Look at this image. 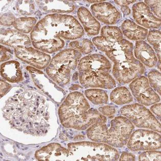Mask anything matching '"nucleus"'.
I'll return each mask as SVG.
<instances>
[{"label":"nucleus","instance_id":"f257e3e1","mask_svg":"<svg viewBox=\"0 0 161 161\" xmlns=\"http://www.w3.org/2000/svg\"><path fill=\"white\" fill-rule=\"evenodd\" d=\"M85 34L82 26L72 15L51 14L36 24L30 34L31 42L36 49L52 53L64 48L62 39L75 40Z\"/></svg>","mask_w":161,"mask_h":161},{"label":"nucleus","instance_id":"2f4dec72","mask_svg":"<svg viewBox=\"0 0 161 161\" xmlns=\"http://www.w3.org/2000/svg\"><path fill=\"white\" fill-rule=\"evenodd\" d=\"M8 52V50L6 48L1 46V62L9 60L11 58V54Z\"/></svg>","mask_w":161,"mask_h":161},{"label":"nucleus","instance_id":"20e7f679","mask_svg":"<svg viewBox=\"0 0 161 161\" xmlns=\"http://www.w3.org/2000/svg\"><path fill=\"white\" fill-rule=\"evenodd\" d=\"M134 45L125 39L116 42L105 54L114 63L112 73L121 85L131 82L145 71L142 63L134 57Z\"/></svg>","mask_w":161,"mask_h":161},{"label":"nucleus","instance_id":"6e6552de","mask_svg":"<svg viewBox=\"0 0 161 161\" xmlns=\"http://www.w3.org/2000/svg\"><path fill=\"white\" fill-rule=\"evenodd\" d=\"M68 146L71 160L116 161L119 158V153L116 149L103 143L76 142Z\"/></svg>","mask_w":161,"mask_h":161},{"label":"nucleus","instance_id":"a211bd4d","mask_svg":"<svg viewBox=\"0 0 161 161\" xmlns=\"http://www.w3.org/2000/svg\"><path fill=\"white\" fill-rule=\"evenodd\" d=\"M77 15L88 36H95L99 33L101 25L89 10L85 7H79Z\"/></svg>","mask_w":161,"mask_h":161},{"label":"nucleus","instance_id":"4be33fe9","mask_svg":"<svg viewBox=\"0 0 161 161\" xmlns=\"http://www.w3.org/2000/svg\"><path fill=\"white\" fill-rule=\"evenodd\" d=\"M85 94L86 98L95 105L107 104L108 101L107 92L102 89H87L85 91Z\"/></svg>","mask_w":161,"mask_h":161},{"label":"nucleus","instance_id":"7c9ffc66","mask_svg":"<svg viewBox=\"0 0 161 161\" xmlns=\"http://www.w3.org/2000/svg\"><path fill=\"white\" fill-rule=\"evenodd\" d=\"M15 17L11 14H4L3 16L2 15L1 18V25H5V26H10L13 25L14 22L15 21Z\"/></svg>","mask_w":161,"mask_h":161},{"label":"nucleus","instance_id":"f8f14e48","mask_svg":"<svg viewBox=\"0 0 161 161\" xmlns=\"http://www.w3.org/2000/svg\"><path fill=\"white\" fill-rule=\"evenodd\" d=\"M14 52L19 59L41 70L47 68L51 60L49 55L30 47L15 48Z\"/></svg>","mask_w":161,"mask_h":161},{"label":"nucleus","instance_id":"1a4fd4ad","mask_svg":"<svg viewBox=\"0 0 161 161\" xmlns=\"http://www.w3.org/2000/svg\"><path fill=\"white\" fill-rule=\"evenodd\" d=\"M120 111L122 115L127 118L136 127L161 132L160 122L144 105L131 104L122 107Z\"/></svg>","mask_w":161,"mask_h":161},{"label":"nucleus","instance_id":"ddd939ff","mask_svg":"<svg viewBox=\"0 0 161 161\" xmlns=\"http://www.w3.org/2000/svg\"><path fill=\"white\" fill-rule=\"evenodd\" d=\"M132 16L138 25L150 29L160 28L161 19L156 17L144 2L135 3L132 6Z\"/></svg>","mask_w":161,"mask_h":161},{"label":"nucleus","instance_id":"a878e982","mask_svg":"<svg viewBox=\"0 0 161 161\" xmlns=\"http://www.w3.org/2000/svg\"><path fill=\"white\" fill-rule=\"evenodd\" d=\"M148 78L150 86L161 95V73L157 70H152L148 74Z\"/></svg>","mask_w":161,"mask_h":161},{"label":"nucleus","instance_id":"9d476101","mask_svg":"<svg viewBox=\"0 0 161 161\" xmlns=\"http://www.w3.org/2000/svg\"><path fill=\"white\" fill-rule=\"evenodd\" d=\"M127 146L134 152L157 150L161 148V135L153 130H137L132 132Z\"/></svg>","mask_w":161,"mask_h":161},{"label":"nucleus","instance_id":"f3484780","mask_svg":"<svg viewBox=\"0 0 161 161\" xmlns=\"http://www.w3.org/2000/svg\"><path fill=\"white\" fill-rule=\"evenodd\" d=\"M1 43L13 48L29 47L31 42L27 36L13 29L1 30Z\"/></svg>","mask_w":161,"mask_h":161},{"label":"nucleus","instance_id":"bb28decb","mask_svg":"<svg viewBox=\"0 0 161 161\" xmlns=\"http://www.w3.org/2000/svg\"><path fill=\"white\" fill-rule=\"evenodd\" d=\"M148 42L156 51L161 53V31L158 30H152L148 32L147 36Z\"/></svg>","mask_w":161,"mask_h":161},{"label":"nucleus","instance_id":"c85d7f7f","mask_svg":"<svg viewBox=\"0 0 161 161\" xmlns=\"http://www.w3.org/2000/svg\"><path fill=\"white\" fill-rule=\"evenodd\" d=\"M145 3L157 18H161V1H145Z\"/></svg>","mask_w":161,"mask_h":161},{"label":"nucleus","instance_id":"f03ea898","mask_svg":"<svg viewBox=\"0 0 161 161\" xmlns=\"http://www.w3.org/2000/svg\"><path fill=\"white\" fill-rule=\"evenodd\" d=\"M34 92H26L9 99L3 116L13 127L27 134L38 135L44 130V100Z\"/></svg>","mask_w":161,"mask_h":161},{"label":"nucleus","instance_id":"4c0bfd02","mask_svg":"<svg viewBox=\"0 0 161 161\" xmlns=\"http://www.w3.org/2000/svg\"><path fill=\"white\" fill-rule=\"evenodd\" d=\"M88 2H90V3H101V2H103V1H87Z\"/></svg>","mask_w":161,"mask_h":161},{"label":"nucleus","instance_id":"cd10ccee","mask_svg":"<svg viewBox=\"0 0 161 161\" xmlns=\"http://www.w3.org/2000/svg\"><path fill=\"white\" fill-rule=\"evenodd\" d=\"M161 152L148 150L142 153L139 156V161H161Z\"/></svg>","mask_w":161,"mask_h":161},{"label":"nucleus","instance_id":"473e14b6","mask_svg":"<svg viewBox=\"0 0 161 161\" xmlns=\"http://www.w3.org/2000/svg\"><path fill=\"white\" fill-rule=\"evenodd\" d=\"M11 86L4 81L1 80V97L5 95L11 89Z\"/></svg>","mask_w":161,"mask_h":161},{"label":"nucleus","instance_id":"9b49d317","mask_svg":"<svg viewBox=\"0 0 161 161\" xmlns=\"http://www.w3.org/2000/svg\"><path fill=\"white\" fill-rule=\"evenodd\" d=\"M130 90L139 103L145 106H150L161 100L158 95L153 90L146 77L141 76L131 81Z\"/></svg>","mask_w":161,"mask_h":161},{"label":"nucleus","instance_id":"b1692460","mask_svg":"<svg viewBox=\"0 0 161 161\" xmlns=\"http://www.w3.org/2000/svg\"><path fill=\"white\" fill-rule=\"evenodd\" d=\"M69 47L70 49L77 51L84 55L90 53L94 49V45L93 42L88 39L71 42Z\"/></svg>","mask_w":161,"mask_h":161},{"label":"nucleus","instance_id":"c756f323","mask_svg":"<svg viewBox=\"0 0 161 161\" xmlns=\"http://www.w3.org/2000/svg\"><path fill=\"white\" fill-rule=\"evenodd\" d=\"M99 111L102 115L109 118H112L111 117L114 116L116 112L115 108L111 105H105L99 108Z\"/></svg>","mask_w":161,"mask_h":161},{"label":"nucleus","instance_id":"c9c22d12","mask_svg":"<svg viewBox=\"0 0 161 161\" xmlns=\"http://www.w3.org/2000/svg\"><path fill=\"white\" fill-rule=\"evenodd\" d=\"M136 2V1H115V2L117 4L121 6H127L128 5L131 4Z\"/></svg>","mask_w":161,"mask_h":161},{"label":"nucleus","instance_id":"39448f33","mask_svg":"<svg viewBox=\"0 0 161 161\" xmlns=\"http://www.w3.org/2000/svg\"><path fill=\"white\" fill-rule=\"evenodd\" d=\"M81 85L85 87L112 89L116 86L111 75L112 64L103 55L93 54L82 58L77 66Z\"/></svg>","mask_w":161,"mask_h":161},{"label":"nucleus","instance_id":"4468645a","mask_svg":"<svg viewBox=\"0 0 161 161\" xmlns=\"http://www.w3.org/2000/svg\"><path fill=\"white\" fill-rule=\"evenodd\" d=\"M92 15L106 25H114L117 23L121 18V14L112 4L108 2L96 3L91 6Z\"/></svg>","mask_w":161,"mask_h":161},{"label":"nucleus","instance_id":"e433bc0d","mask_svg":"<svg viewBox=\"0 0 161 161\" xmlns=\"http://www.w3.org/2000/svg\"><path fill=\"white\" fill-rule=\"evenodd\" d=\"M121 11L124 15H128L131 13L130 9L127 6H121Z\"/></svg>","mask_w":161,"mask_h":161},{"label":"nucleus","instance_id":"6ab92c4d","mask_svg":"<svg viewBox=\"0 0 161 161\" xmlns=\"http://www.w3.org/2000/svg\"><path fill=\"white\" fill-rule=\"evenodd\" d=\"M121 30L123 35L128 40L138 41L145 40L148 32L147 29L130 19H126L123 22Z\"/></svg>","mask_w":161,"mask_h":161},{"label":"nucleus","instance_id":"aec40b11","mask_svg":"<svg viewBox=\"0 0 161 161\" xmlns=\"http://www.w3.org/2000/svg\"><path fill=\"white\" fill-rule=\"evenodd\" d=\"M1 74L5 80L13 83L20 82L24 79L20 64L15 60L3 63L1 66Z\"/></svg>","mask_w":161,"mask_h":161},{"label":"nucleus","instance_id":"2eb2a0df","mask_svg":"<svg viewBox=\"0 0 161 161\" xmlns=\"http://www.w3.org/2000/svg\"><path fill=\"white\" fill-rule=\"evenodd\" d=\"M36 157L42 161H66L69 158V151L58 144H50L36 152Z\"/></svg>","mask_w":161,"mask_h":161},{"label":"nucleus","instance_id":"f704fd0d","mask_svg":"<svg viewBox=\"0 0 161 161\" xmlns=\"http://www.w3.org/2000/svg\"><path fill=\"white\" fill-rule=\"evenodd\" d=\"M150 111L161 119V103H157L150 107Z\"/></svg>","mask_w":161,"mask_h":161},{"label":"nucleus","instance_id":"0eeeda50","mask_svg":"<svg viewBox=\"0 0 161 161\" xmlns=\"http://www.w3.org/2000/svg\"><path fill=\"white\" fill-rule=\"evenodd\" d=\"M82 55L77 51L67 49L59 52L51 60L46 68L50 78L60 86L70 82L72 73L76 70Z\"/></svg>","mask_w":161,"mask_h":161},{"label":"nucleus","instance_id":"393cba45","mask_svg":"<svg viewBox=\"0 0 161 161\" xmlns=\"http://www.w3.org/2000/svg\"><path fill=\"white\" fill-rule=\"evenodd\" d=\"M100 34L107 40L117 42L123 39L121 30L116 26H104L101 28Z\"/></svg>","mask_w":161,"mask_h":161},{"label":"nucleus","instance_id":"5701e85b","mask_svg":"<svg viewBox=\"0 0 161 161\" xmlns=\"http://www.w3.org/2000/svg\"><path fill=\"white\" fill-rule=\"evenodd\" d=\"M36 19L33 17H23L15 19L13 26L21 33H28L32 31L36 24Z\"/></svg>","mask_w":161,"mask_h":161},{"label":"nucleus","instance_id":"72a5a7b5","mask_svg":"<svg viewBox=\"0 0 161 161\" xmlns=\"http://www.w3.org/2000/svg\"><path fill=\"white\" fill-rule=\"evenodd\" d=\"M120 161H135L136 157L131 153L123 152L120 156Z\"/></svg>","mask_w":161,"mask_h":161},{"label":"nucleus","instance_id":"412c9836","mask_svg":"<svg viewBox=\"0 0 161 161\" xmlns=\"http://www.w3.org/2000/svg\"><path fill=\"white\" fill-rule=\"evenodd\" d=\"M110 99L117 105H125L134 100L133 96L127 87L119 86L116 87L110 94Z\"/></svg>","mask_w":161,"mask_h":161},{"label":"nucleus","instance_id":"7ed1b4c3","mask_svg":"<svg viewBox=\"0 0 161 161\" xmlns=\"http://www.w3.org/2000/svg\"><path fill=\"white\" fill-rule=\"evenodd\" d=\"M60 122L66 128L86 130L95 123H105L107 118L90 105L82 93L74 92L66 97L59 108Z\"/></svg>","mask_w":161,"mask_h":161},{"label":"nucleus","instance_id":"dca6fc26","mask_svg":"<svg viewBox=\"0 0 161 161\" xmlns=\"http://www.w3.org/2000/svg\"><path fill=\"white\" fill-rule=\"evenodd\" d=\"M136 58L146 67L153 68L157 64L158 58L152 47L144 41L136 42L134 48Z\"/></svg>","mask_w":161,"mask_h":161},{"label":"nucleus","instance_id":"423d86ee","mask_svg":"<svg viewBox=\"0 0 161 161\" xmlns=\"http://www.w3.org/2000/svg\"><path fill=\"white\" fill-rule=\"evenodd\" d=\"M105 123H95L87 128L89 139L113 147L125 145L135 129L131 122L125 117L118 116L111 121L109 128Z\"/></svg>","mask_w":161,"mask_h":161}]
</instances>
